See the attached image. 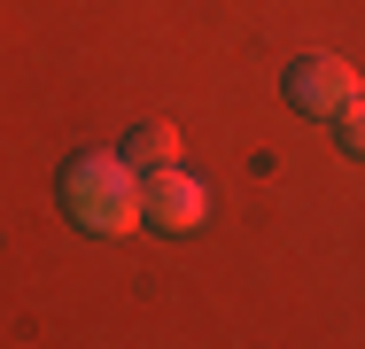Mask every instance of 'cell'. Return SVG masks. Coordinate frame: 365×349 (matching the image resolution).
Listing matches in <instances>:
<instances>
[{
    "label": "cell",
    "instance_id": "1",
    "mask_svg": "<svg viewBox=\"0 0 365 349\" xmlns=\"http://www.w3.org/2000/svg\"><path fill=\"white\" fill-rule=\"evenodd\" d=\"M63 217L78 233H93V241H117V233L148 225L140 217V171L125 155H71L63 163Z\"/></svg>",
    "mask_w": 365,
    "mask_h": 349
},
{
    "label": "cell",
    "instance_id": "2",
    "mask_svg": "<svg viewBox=\"0 0 365 349\" xmlns=\"http://www.w3.org/2000/svg\"><path fill=\"white\" fill-rule=\"evenodd\" d=\"M280 93H288V109H303V117H334L342 101H358L365 78L350 55H327V47H311V55H295L288 78H280Z\"/></svg>",
    "mask_w": 365,
    "mask_h": 349
},
{
    "label": "cell",
    "instance_id": "3",
    "mask_svg": "<svg viewBox=\"0 0 365 349\" xmlns=\"http://www.w3.org/2000/svg\"><path fill=\"white\" fill-rule=\"evenodd\" d=\"M140 217L155 233H195L210 217V187L179 163H155V171H140Z\"/></svg>",
    "mask_w": 365,
    "mask_h": 349
},
{
    "label": "cell",
    "instance_id": "4",
    "mask_svg": "<svg viewBox=\"0 0 365 349\" xmlns=\"http://www.w3.org/2000/svg\"><path fill=\"white\" fill-rule=\"evenodd\" d=\"M179 147H187V140H179V125H133L117 155H125L133 171H155V163H179Z\"/></svg>",
    "mask_w": 365,
    "mask_h": 349
},
{
    "label": "cell",
    "instance_id": "5",
    "mask_svg": "<svg viewBox=\"0 0 365 349\" xmlns=\"http://www.w3.org/2000/svg\"><path fill=\"white\" fill-rule=\"evenodd\" d=\"M334 132H342V155H358V163H365V93L334 109Z\"/></svg>",
    "mask_w": 365,
    "mask_h": 349
}]
</instances>
